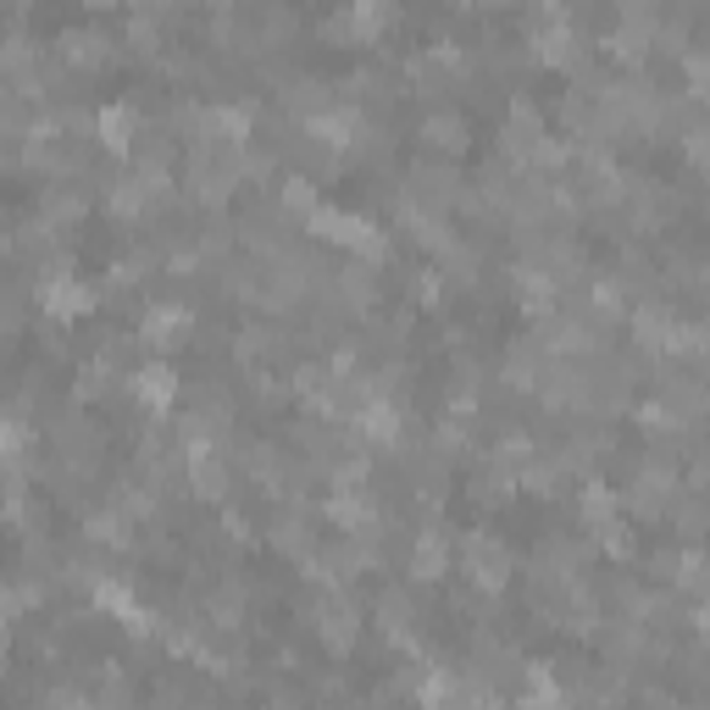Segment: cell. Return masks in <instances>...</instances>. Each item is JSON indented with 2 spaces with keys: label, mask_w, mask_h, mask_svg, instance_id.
Wrapping results in <instances>:
<instances>
[{
  "label": "cell",
  "mask_w": 710,
  "mask_h": 710,
  "mask_svg": "<svg viewBox=\"0 0 710 710\" xmlns=\"http://www.w3.org/2000/svg\"><path fill=\"white\" fill-rule=\"evenodd\" d=\"M467 572H472V583L478 588H500L505 577H511V555H505V544L500 539H483V533H472L467 539Z\"/></svg>",
  "instance_id": "cell-1"
},
{
  "label": "cell",
  "mask_w": 710,
  "mask_h": 710,
  "mask_svg": "<svg viewBox=\"0 0 710 710\" xmlns=\"http://www.w3.org/2000/svg\"><path fill=\"white\" fill-rule=\"evenodd\" d=\"M95 134L106 139V150H117V156H134V150H139V112L117 101V106L95 112Z\"/></svg>",
  "instance_id": "cell-2"
},
{
  "label": "cell",
  "mask_w": 710,
  "mask_h": 710,
  "mask_svg": "<svg viewBox=\"0 0 710 710\" xmlns=\"http://www.w3.org/2000/svg\"><path fill=\"white\" fill-rule=\"evenodd\" d=\"M184 333H189V311H184V305H150L145 322H139V338H150V344H161V349L178 344Z\"/></svg>",
  "instance_id": "cell-3"
},
{
  "label": "cell",
  "mask_w": 710,
  "mask_h": 710,
  "mask_svg": "<svg viewBox=\"0 0 710 710\" xmlns=\"http://www.w3.org/2000/svg\"><path fill=\"white\" fill-rule=\"evenodd\" d=\"M189 483L200 500H222L228 494V467H222V450H206V456H189Z\"/></svg>",
  "instance_id": "cell-4"
},
{
  "label": "cell",
  "mask_w": 710,
  "mask_h": 710,
  "mask_svg": "<svg viewBox=\"0 0 710 710\" xmlns=\"http://www.w3.org/2000/svg\"><path fill=\"white\" fill-rule=\"evenodd\" d=\"M445 566H450V539L445 533H422L417 550H411V577L434 583V577H445Z\"/></svg>",
  "instance_id": "cell-5"
},
{
  "label": "cell",
  "mask_w": 710,
  "mask_h": 710,
  "mask_svg": "<svg viewBox=\"0 0 710 710\" xmlns=\"http://www.w3.org/2000/svg\"><path fill=\"white\" fill-rule=\"evenodd\" d=\"M128 384H134V395H139L145 406H156V411H161L167 400H178V378H173V373H167L161 362H150V367H139V373H134Z\"/></svg>",
  "instance_id": "cell-6"
},
{
  "label": "cell",
  "mask_w": 710,
  "mask_h": 710,
  "mask_svg": "<svg viewBox=\"0 0 710 710\" xmlns=\"http://www.w3.org/2000/svg\"><path fill=\"white\" fill-rule=\"evenodd\" d=\"M422 139H428L434 150H450V156H456V150H467L472 134H467V123H461L456 112H434V117L422 123Z\"/></svg>",
  "instance_id": "cell-7"
},
{
  "label": "cell",
  "mask_w": 710,
  "mask_h": 710,
  "mask_svg": "<svg viewBox=\"0 0 710 710\" xmlns=\"http://www.w3.org/2000/svg\"><path fill=\"white\" fill-rule=\"evenodd\" d=\"M577 516H583V522H594V528H605V522H616V516H622V494H616V489H605V483H588V489L577 494Z\"/></svg>",
  "instance_id": "cell-8"
},
{
  "label": "cell",
  "mask_w": 710,
  "mask_h": 710,
  "mask_svg": "<svg viewBox=\"0 0 710 710\" xmlns=\"http://www.w3.org/2000/svg\"><path fill=\"white\" fill-rule=\"evenodd\" d=\"M267 533H272V544H278L283 555H300V561L311 555V522H305L300 511H283V516H278Z\"/></svg>",
  "instance_id": "cell-9"
},
{
  "label": "cell",
  "mask_w": 710,
  "mask_h": 710,
  "mask_svg": "<svg viewBox=\"0 0 710 710\" xmlns=\"http://www.w3.org/2000/svg\"><path fill=\"white\" fill-rule=\"evenodd\" d=\"M62 51H67V62H106V34H84V29H73V34H62Z\"/></svg>",
  "instance_id": "cell-10"
},
{
  "label": "cell",
  "mask_w": 710,
  "mask_h": 710,
  "mask_svg": "<svg viewBox=\"0 0 710 710\" xmlns=\"http://www.w3.org/2000/svg\"><path fill=\"white\" fill-rule=\"evenodd\" d=\"M522 489H533V494H561V467L555 461H528L522 467Z\"/></svg>",
  "instance_id": "cell-11"
},
{
  "label": "cell",
  "mask_w": 710,
  "mask_h": 710,
  "mask_svg": "<svg viewBox=\"0 0 710 710\" xmlns=\"http://www.w3.org/2000/svg\"><path fill=\"white\" fill-rule=\"evenodd\" d=\"M472 489H478V500L505 505V500H511V472H505V467H483V472L472 478Z\"/></svg>",
  "instance_id": "cell-12"
},
{
  "label": "cell",
  "mask_w": 710,
  "mask_h": 710,
  "mask_svg": "<svg viewBox=\"0 0 710 710\" xmlns=\"http://www.w3.org/2000/svg\"><path fill=\"white\" fill-rule=\"evenodd\" d=\"M145 200H150V195L134 184V173L112 184V211H117V217H139V211H145Z\"/></svg>",
  "instance_id": "cell-13"
},
{
  "label": "cell",
  "mask_w": 710,
  "mask_h": 710,
  "mask_svg": "<svg viewBox=\"0 0 710 710\" xmlns=\"http://www.w3.org/2000/svg\"><path fill=\"white\" fill-rule=\"evenodd\" d=\"M29 445H34V434L18 422V411H7V417H0V456L12 461V456H23Z\"/></svg>",
  "instance_id": "cell-14"
},
{
  "label": "cell",
  "mask_w": 710,
  "mask_h": 710,
  "mask_svg": "<svg viewBox=\"0 0 710 710\" xmlns=\"http://www.w3.org/2000/svg\"><path fill=\"white\" fill-rule=\"evenodd\" d=\"M283 206H289V211H300V217H311V211H316V189H311V178H305V173L283 178Z\"/></svg>",
  "instance_id": "cell-15"
},
{
  "label": "cell",
  "mask_w": 710,
  "mask_h": 710,
  "mask_svg": "<svg viewBox=\"0 0 710 710\" xmlns=\"http://www.w3.org/2000/svg\"><path fill=\"white\" fill-rule=\"evenodd\" d=\"M594 533H599V550H605V555H622V561L633 555V533H627V522H622V516H616V522H605V528H594Z\"/></svg>",
  "instance_id": "cell-16"
},
{
  "label": "cell",
  "mask_w": 710,
  "mask_h": 710,
  "mask_svg": "<svg viewBox=\"0 0 710 710\" xmlns=\"http://www.w3.org/2000/svg\"><path fill=\"white\" fill-rule=\"evenodd\" d=\"M500 456H505V461H528V456H533V439L511 428V434H505V445H500Z\"/></svg>",
  "instance_id": "cell-17"
}]
</instances>
